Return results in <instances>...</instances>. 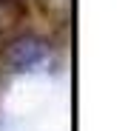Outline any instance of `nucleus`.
<instances>
[{
  "label": "nucleus",
  "instance_id": "obj_1",
  "mask_svg": "<svg viewBox=\"0 0 128 131\" xmlns=\"http://www.w3.org/2000/svg\"><path fill=\"white\" fill-rule=\"evenodd\" d=\"M46 54H49V43L40 40V37L26 34V37H17L6 49L3 57H6V66L11 71H31L34 66H40L46 60Z\"/></svg>",
  "mask_w": 128,
  "mask_h": 131
}]
</instances>
